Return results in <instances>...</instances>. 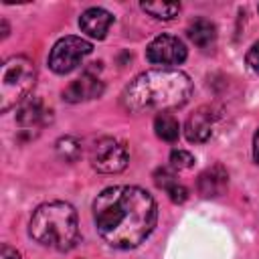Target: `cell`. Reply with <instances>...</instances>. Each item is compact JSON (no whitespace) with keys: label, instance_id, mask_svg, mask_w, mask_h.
Segmentation results:
<instances>
[{"label":"cell","instance_id":"obj_17","mask_svg":"<svg viewBox=\"0 0 259 259\" xmlns=\"http://www.w3.org/2000/svg\"><path fill=\"white\" fill-rule=\"evenodd\" d=\"M57 154H59L65 162H75V160L79 158V154H81V144H79V140H75V138H71V136L61 138V140L57 142Z\"/></svg>","mask_w":259,"mask_h":259},{"label":"cell","instance_id":"obj_2","mask_svg":"<svg viewBox=\"0 0 259 259\" xmlns=\"http://www.w3.org/2000/svg\"><path fill=\"white\" fill-rule=\"evenodd\" d=\"M192 95V81L178 69H152L140 73L121 93V103L132 113L166 111L182 107Z\"/></svg>","mask_w":259,"mask_h":259},{"label":"cell","instance_id":"obj_18","mask_svg":"<svg viewBox=\"0 0 259 259\" xmlns=\"http://www.w3.org/2000/svg\"><path fill=\"white\" fill-rule=\"evenodd\" d=\"M170 164L172 168H178V170H186L194 164V156L186 150H172L170 154Z\"/></svg>","mask_w":259,"mask_h":259},{"label":"cell","instance_id":"obj_20","mask_svg":"<svg viewBox=\"0 0 259 259\" xmlns=\"http://www.w3.org/2000/svg\"><path fill=\"white\" fill-rule=\"evenodd\" d=\"M0 259H20V255L16 253V249L8 247V245H2L0 249Z\"/></svg>","mask_w":259,"mask_h":259},{"label":"cell","instance_id":"obj_15","mask_svg":"<svg viewBox=\"0 0 259 259\" xmlns=\"http://www.w3.org/2000/svg\"><path fill=\"white\" fill-rule=\"evenodd\" d=\"M154 130H156V136L164 142H176L178 136H180V125H178V119L168 113V111H160L154 119Z\"/></svg>","mask_w":259,"mask_h":259},{"label":"cell","instance_id":"obj_9","mask_svg":"<svg viewBox=\"0 0 259 259\" xmlns=\"http://www.w3.org/2000/svg\"><path fill=\"white\" fill-rule=\"evenodd\" d=\"M113 22V16L105 10V8H87L81 18H79V26L85 34H89L91 38H105L109 26Z\"/></svg>","mask_w":259,"mask_h":259},{"label":"cell","instance_id":"obj_11","mask_svg":"<svg viewBox=\"0 0 259 259\" xmlns=\"http://www.w3.org/2000/svg\"><path fill=\"white\" fill-rule=\"evenodd\" d=\"M227 182H229V176H227V170L223 166H212L208 170H204L198 178V190L202 196L206 198H214L219 194L225 192L227 188Z\"/></svg>","mask_w":259,"mask_h":259},{"label":"cell","instance_id":"obj_4","mask_svg":"<svg viewBox=\"0 0 259 259\" xmlns=\"http://www.w3.org/2000/svg\"><path fill=\"white\" fill-rule=\"evenodd\" d=\"M36 71L28 57L16 55L2 63L0 73V109L8 111L22 103L34 87Z\"/></svg>","mask_w":259,"mask_h":259},{"label":"cell","instance_id":"obj_21","mask_svg":"<svg viewBox=\"0 0 259 259\" xmlns=\"http://www.w3.org/2000/svg\"><path fill=\"white\" fill-rule=\"evenodd\" d=\"M253 158L259 164V130L255 132V138H253Z\"/></svg>","mask_w":259,"mask_h":259},{"label":"cell","instance_id":"obj_5","mask_svg":"<svg viewBox=\"0 0 259 259\" xmlns=\"http://www.w3.org/2000/svg\"><path fill=\"white\" fill-rule=\"evenodd\" d=\"M93 51L91 42L81 38V36H63L59 38L51 53H49V67L59 73V75H65V73H71L89 53Z\"/></svg>","mask_w":259,"mask_h":259},{"label":"cell","instance_id":"obj_7","mask_svg":"<svg viewBox=\"0 0 259 259\" xmlns=\"http://www.w3.org/2000/svg\"><path fill=\"white\" fill-rule=\"evenodd\" d=\"M146 59L152 65H162V67H170V65H180L186 59V47L180 38L170 36V34H160L156 36L148 49H146Z\"/></svg>","mask_w":259,"mask_h":259},{"label":"cell","instance_id":"obj_14","mask_svg":"<svg viewBox=\"0 0 259 259\" xmlns=\"http://www.w3.org/2000/svg\"><path fill=\"white\" fill-rule=\"evenodd\" d=\"M188 38L198 49H208L217 40V26L210 20H206V18H196L188 26Z\"/></svg>","mask_w":259,"mask_h":259},{"label":"cell","instance_id":"obj_12","mask_svg":"<svg viewBox=\"0 0 259 259\" xmlns=\"http://www.w3.org/2000/svg\"><path fill=\"white\" fill-rule=\"evenodd\" d=\"M154 180H156L158 188H162V190L168 194V198H170L172 202H184V200L188 198V190H186V186H184V184L176 178V174L170 172L168 168H160V170H156Z\"/></svg>","mask_w":259,"mask_h":259},{"label":"cell","instance_id":"obj_13","mask_svg":"<svg viewBox=\"0 0 259 259\" xmlns=\"http://www.w3.org/2000/svg\"><path fill=\"white\" fill-rule=\"evenodd\" d=\"M47 113L49 111L42 107V103L38 99H30V101H24L22 103L16 119H18L20 127H24V130H38V127L45 125Z\"/></svg>","mask_w":259,"mask_h":259},{"label":"cell","instance_id":"obj_3","mask_svg":"<svg viewBox=\"0 0 259 259\" xmlns=\"http://www.w3.org/2000/svg\"><path fill=\"white\" fill-rule=\"evenodd\" d=\"M28 233L42 247L55 251H69L79 241L77 212L69 202L63 200L45 202L32 212Z\"/></svg>","mask_w":259,"mask_h":259},{"label":"cell","instance_id":"obj_16","mask_svg":"<svg viewBox=\"0 0 259 259\" xmlns=\"http://www.w3.org/2000/svg\"><path fill=\"white\" fill-rule=\"evenodd\" d=\"M140 6L144 12H148L150 16H154L158 20H172L180 12L178 2H142Z\"/></svg>","mask_w":259,"mask_h":259},{"label":"cell","instance_id":"obj_19","mask_svg":"<svg viewBox=\"0 0 259 259\" xmlns=\"http://www.w3.org/2000/svg\"><path fill=\"white\" fill-rule=\"evenodd\" d=\"M247 65L251 67V71L259 73V40L249 49V53H247Z\"/></svg>","mask_w":259,"mask_h":259},{"label":"cell","instance_id":"obj_10","mask_svg":"<svg viewBox=\"0 0 259 259\" xmlns=\"http://www.w3.org/2000/svg\"><path fill=\"white\" fill-rule=\"evenodd\" d=\"M184 134H186L188 142H194V144L206 142L210 138V134H212V113H210V109L202 107V109L194 111L186 119Z\"/></svg>","mask_w":259,"mask_h":259},{"label":"cell","instance_id":"obj_6","mask_svg":"<svg viewBox=\"0 0 259 259\" xmlns=\"http://www.w3.org/2000/svg\"><path fill=\"white\" fill-rule=\"evenodd\" d=\"M89 160L95 170L103 174H115L127 166V150L121 142L113 138H101L93 144Z\"/></svg>","mask_w":259,"mask_h":259},{"label":"cell","instance_id":"obj_8","mask_svg":"<svg viewBox=\"0 0 259 259\" xmlns=\"http://www.w3.org/2000/svg\"><path fill=\"white\" fill-rule=\"evenodd\" d=\"M101 93H103V81L91 73H85L79 79L69 83V87L63 91V97L71 103H79V101L99 97Z\"/></svg>","mask_w":259,"mask_h":259},{"label":"cell","instance_id":"obj_1","mask_svg":"<svg viewBox=\"0 0 259 259\" xmlns=\"http://www.w3.org/2000/svg\"><path fill=\"white\" fill-rule=\"evenodd\" d=\"M99 237L115 249H134L156 227L158 208L150 192L140 186H109L93 202Z\"/></svg>","mask_w":259,"mask_h":259}]
</instances>
